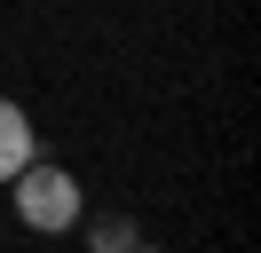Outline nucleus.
Here are the masks:
<instances>
[{"label":"nucleus","instance_id":"nucleus-1","mask_svg":"<svg viewBox=\"0 0 261 253\" xmlns=\"http://www.w3.org/2000/svg\"><path fill=\"white\" fill-rule=\"evenodd\" d=\"M80 214H87V198H80V182H71L64 166H40V158H32V166L16 174V221H24V230L64 237Z\"/></svg>","mask_w":261,"mask_h":253},{"label":"nucleus","instance_id":"nucleus-2","mask_svg":"<svg viewBox=\"0 0 261 253\" xmlns=\"http://www.w3.org/2000/svg\"><path fill=\"white\" fill-rule=\"evenodd\" d=\"M32 119H24V103H8V95H0V182H16L24 166H32Z\"/></svg>","mask_w":261,"mask_h":253},{"label":"nucleus","instance_id":"nucleus-3","mask_svg":"<svg viewBox=\"0 0 261 253\" xmlns=\"http://www.w3.org/2000/svg\"><path fill=\"white\" fill-rule=\"evenodd\" d=\"M87 245H95V253H143V245H135V221H127V214L87 221Z\"/></svg>","mask_w":261,"mask_h":253}]
</instances>
